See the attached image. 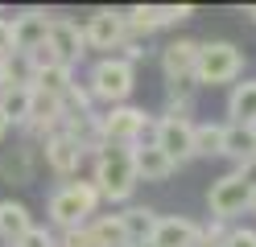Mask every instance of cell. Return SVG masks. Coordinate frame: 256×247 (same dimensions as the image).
Instances as JSON below:
<instances>
[{
  "mask_svg": "<svg viewBox=\"0 0 256 247\" xmlns=\"http://www.w3.org/2000/svg\"><path fill=\"white\" fill-rule=\"evenodd\" d=\"M95 214H100V190L91 186V177L62 181V186L46 198V227H50L54 235L87 227Z\"/></svg>",
  "mask_w": 256,
  "mask_h": 247,
  "instance_id": "cell-1",
  "label": "cell"
},
{
  "mask_svg": "<svg viewBox=\"0 0 256 247\" xmlns=\"http://www.w3.org/2000/svg\"><path fill=\"white\" fill-rule=\"evenodd\" d=\"M91 186L100 190V202L108 206H128L136 194V173H132V157H128V148H112L104 144L100 153L91 157Z\"/></svg>",
  "mask_w": 256,
  "mask_h": 247,
  "instance_id": "cell-2",
  "label": "cell"
},
{
  "mask_svg": "<svg viewBox=\"0 0 256 247\" xmlns=\"http://www.w3.org/2000/svg\"><path fill=\"white\" fill-rule=\"evenodd\" d=\"M244 49H240L236 41H198V58H194V78L198 87H232V82L244 78Z\"/></svg>",
  "mask_w": 256,
  "mask_h": 247,
  "instance_id": "cell-3",
  "label": "cell"
},
{
  "mask_svg": "<svg viewBox=\"0 0 256 247\" xmlns=\"http://www.w3.org/2000/svg\"><path fill=\"white\" fill-rule=\"evenodd\" d=\"M87 91L95 103H108V107H120V103H132V91H136V66H128L124 58H100L87 70Z\"/></svg>",
  "mask_w": 256,
  "mask_h": 247,
  "instance_id": "cell-4",
  "label": "cell"
},
{
  "mask_svg": "<svg viewBox=\"0 0 256 247\" xmlns=\"http://www.w3.org/2000/svg\"><path fill=\"white\" fill-rule=\"evenodd\" d=\"M157 115L136 107V103H120V107H108L100 111V132H104V144L112 148H132L145 140V132H153Z\"/></svg>",
  "mask_w": 256,
  "mask_h": 247,
  "instance_id": "cell-5",
  "label": "cell"
},
{
  "mask_svg": "<svg viewBox=\"0 0 256 247\" xmlns=\"http://www.w3.org/2000/svg\"><path fill=\"white\" fill-rule=\"evenodd\" d=\"M190 16H194V4H132V8H124V25L132 41H145L157 29L186 25Z\"/></svg>",
  "mask_w": 256,
  "mask_h": 247,
  "instance_id": "cell-6",
  "label": "cell"
},
{
  "mask_svg": "<svg viewBox=\"0 0 256 247\" xmlns=\"http://www.w3.org/2000/svg\"><path fill=\"white\" fill-rule=\"evenodd\" d=\"M149 140L162 148L174 165L194 161V120H186V115H166V111H162V115L153 120Z\"/></svg>",
  "mask_w": 256,
  "mask_h": 247,
  "instance_id": "cell-7",
  "label": "cell"
},
{
  "mask_svg": "<svg viewBox=\"0 0 256 247\" xmlns=\"http://www.w3.org/2000/svg\"><path fill=\"white\" fill-rule=\"evenodd\" d=\"M83 37H87V54H120V45L128 41V25H124V12L120 8H95L87 21H83Z\"/></svg>",
  "mask_w": 256,
  "mask_h": 247,
  "instance_id": "cell-8",
  "label": "cell"
},
{
  "mask_svg": "<svg viewBox=\"0 0 256 247\" xmlns=\"http://www.w3.org/2000/svg\"><path fill=\"white\" fill-rule=\"evenodd\" d=\"M248 198L252 190L240 181L236 173H223L211 181V190H206V210H211V223H236L240 214H248Z\"/></svg>",
  "mask_w": 256,
  "mask_h": 247,
  "instance_id": "cell-9",
  "label": "cell"
},
{
  "mask_svg": "<svg viewBox=\"0 0 256 247\" xmlns=\"http://www.w3.org/2000/svg\"><path fill=\"white\" fill-rule=\"evenodd\" d=\"M46 45H50L54 62L70 66V70H78V66H83V58H87V37H83V25H78L74 16H58V12H54Z\"/></svg>",
  "mask_w": 256,
  "mask_h": 247,
  "instance_id": "cell-10",
  "label": "cell"
},
{
  "mask_svg": "<svg viewBox=\"0 0 256 247\" xmlns=\"http://www.w3.org/2000/svg\"><path fill=\"white\" fill-rule=\"evenodd\" d=\"M38 157L46 161V169L58 173V177H78V169H83V161H87V153L66 136V132L46 136V140L38 144Z\"/></svg>",
  "mask_w": 256,
  "mask_h": 247,
  "instance_id": "cell-11",
  "label": "cell"
},
{
  "mask_svg": "<svg viewBox=\"0 0 256 247\" xmlns=\"http://www.w3.org/2000/svg\"><path fill=\"white\" fill-rule=\"evenodd\" d=\"M8 21H12V45H17V58H21V54H34V49L46 45L54 12H46V8H21V12H12Z\"/></svg>",
  "mask_w": 256,
  "mask_h": 247,
  "instance_id": "cell-12",
  "label": "cell"
},
{
  "mask_svg": "<svg viewBox=\"0 0 256 247\" xmlns=\"http://www.w3.org/2000/svg\"><path fill=\"white\" fill-rule=\"evenodd\" d=\"M38 144L25 140L17 148H4V157H0V181H8V186H34L38 177Z\"/></svg>",
  "mask_w": 256,
  "mask_h": 247,
  "instance_id": "cell-13",
  "label": "cell"
},
{
  "mask_svg": "<svg viewBox=\"0 0 256 247\" xmlns=\"http://www.w3.org/2000/svg\"><path fill=\"white\" fill-rule=\"evenodd\" d=\"M128 157H132V173H136V181H170L174 173H178V165H174L153 140L132 144V148H128Z\"/></svg>",
  "mask_w": 256,
  "mask_h": 247,
  "instance_id": "cell-14",
  "label": "cell"
},
{
  "mask_svg": "<svg viewBox=\"0 0 256 247\" xmlns=\"http://www.w3.org/2000/svg\"><path fill=\"white\" fill-rule=\"evenodd\" d=\"M202 227L186 214H162V223L153 231V247H198Z\"/></svg>",
  "mask_w": 256,
  "mask_h": 247,
  "instance_id": "cell-15",
  "label": "cell"
},
{
  "mask_svg": "<svg viewBox=\"0 0 256 247\" xmlns=\"http://www.w3.org/2000/svg\"><path fill=\"white\" fill-rule=\"evenodd\" d=\"M194 58H198V41L194 37H170L162 45V74L166 78L194 74Z\"/></svg>",
  "mask_w": 256,
  "mask_h": 247,
  "instance_id": "cell-16",
  "label": "cell"
},
{
  "mask_svg": "<svg viewBox=\"0 0 256 247\" xmlns=\"http://www.w3.org/2000/svg\"><path fill=\"white\" fill-rule=\"evenodd\" d=\"M116 214H120V223H124L128 243H153V231H157V223H162V214H157L153 206H136V202H128V206L116 210Z\"/></svg>",
  "mask_w": 256,
  "mask_h": 247,
  "instance_id": "cell-17",
  "label": "cell"
},
{
  "mask_svg": "<svg viewBox=\"0 0 256 247\" xmlns=\"http://www.w3.org/2000/svg\"><path fill=\"white\" fill-rule=\"evenodd\" d=\"M29 227H34V214L21 198H0V243L12 247Z\"/></svg>",
  "mask_w": 256,
  "mask_h": 247,
  "instance_id": "cell-18",
  "label": "cell"
},
{
  "mask_svg": "<svg viewBox=\"0 0 256 247\" xmlns=\"http://www.w3.org/2000/svg\"><path fill=\"white\" fill-rule=\"evenodd\" d=\"M228 124L256 128V78L232 82V91H228Z\"/></svg>",
  "mask_w": 256,
  "mask_h": 247,
  "instance_id": "cell-19",
  "label": "cell"
},
{
  "mask_svg": "<svg viewBox=\"0 0 256 247\" xmlns=\"http://www.w3.org/2000/svg\"><path fill=\"white\" fill-rule=\"evenodd\" d=\"M223 157H228L232 165L256 157V132L248 124H228L223 120Z\"/></svg>",
  "mask_w": 256,
  "mask_h": 247,
  "instance_id": "cell-20",
  "label": "cell"
},
{
  "mask_svg": "<svg viewBox=\"0 0 256 247\" xmlns=\"http://www.w3.org/2000/svg\"><path fill=\"white\" fill-rule=\"evenodd\" d=\"M78 82V74L70 70V66H62V62H50L46 70H38L34 74V82L29 87L34 91H46V95H54V99H66V91Z\"/></svg>",
  "mask_w": 256,
  "mask_h": 247,
  "instance_id": "cell-21",
  "label": "cell"
},
{
  "mask_svg": "<svg viewBox=\"0 0 256 247\" xmlns=\"http://www.w3.org/2000/svg\"><path fill=\"white\" fill-rule=\"evenodd\" d=\"M29 103H34V87H29V82H8L4 95H0V111L8 115V124H12V128H21V124H25Z\"/></svg>",
  "mask_w": 256,
  "mask_h": 247,
  "instance_id": "cell-22",
  "label": "cell"
},
{
  "mask_svg": "<svg viewBox=\"0 0 256 247\" xmlns=\"http://www.w3.org/2000/svg\"><path fill=\"white\" fill-rule=\"evenodd\" d=\"M91 231V243L95 247H124L128 235H124V223H120V214L112 210V214H95V219L87 223Z\"/></svg>",
  "mask_w": 256,
  "mask_h": 247,
  "instance_id": "cell-23",
  "label": "cell"
},
{
  "mask_svg": "<svg viewBox=\"0 0 256 247\" xmlns=\"http://www.w3.org/2000/svg\"><path fill=\"white\" fill-rule=\"evenodd\" d=\"M194 157H223V120L194 124Z\"/></svg>",
  "mask_w": 256,
  "mask_h": 247,
  "instance_id": "cell-24",
  "label": "cell"
},
{
  "mask_svg": "<svg viewBox=\"0 0 256 247\" xmlns=\"http://www.w3.org/2000/svg\"><path fill=\"white\" fill-rule=\"evenodd\" d=\"M62 107H66L70 115H83V111H95V99L87 91V82H74V87L66 91V99H62Z\"/></svg>",
  "mask_w": 256,
  "mask_h": 247,
  "instance_id": "cell-25",
  "label": "cell"
},
{
  "mask_svg": "<svg viewBox=\"0 0 256 247\" xmlns=\"http://www.w3.org/2000/svg\"><path fill=\"white\" fill-rule=\"evenodd\" d=\"M12 247H58V235H54L50 227H38V223H34V227H29Z\"/></svg>",
  "mask_w": 256,
  "mask_h": 247,
  "instance_id": "cell-26",
  "label": "cell"
},
{
  "mask_svg": "<svg viewBox=\"0 0 256 247\" xmlns=\"http://www.w3.org/2000/svg\"><path fill=\"white\" fill-rule=\"evenodd\" d=\"M223 247H256V227H228Z\"/></svg>",
  "mask_w": 256,
  "mask_h": 247,
  "instance_id": "cell-27",
  "label": "cell"
},
{
  "mask_svg": "<svg viewBox=\"0 0 256 247\" xmlns=\"http://www.w3.org/2000/svg\"><path fill=\"white\" fill-rule=\"evenodd\" d=\"M17 58V45H12V21L0 16V62H12Z\"/></svg>",
  "mask_w": 256,
  "mask_h": 247,
  "instance_id": "cell-28",
  "label": "cell"
},
{
  "mask_svg": "<svg viewBox=\"0 0 256 247\" xmlns=\"http://www.w3.org/2000/svg\"><path fill=\"white\" fill-rule=\"evenodd\" d=\"M232 173L244 181L248 190H256V157H248V161H240V165H232Z\"/></svg>",
  "mask_w": 256,
  "mask_h": 247,
  "instance_id": "cell-29",
  "label": "cell"
},
{
  "mask_svg": "<svg viewBox=\"0 0 256 247\" xmlns=\"http://www.w3.org/2000/svg\"><path fill=\"white\" fill-rule=\"evenodd\" d=\"M116 58H124L128 66H136L140 58H145V41H132V37H128V41L120 45V54H116Z\"/></svg>",
  "mask_w": 256,
  "mask_h": 247,
  "instance_id": "cell-30",
  "label": "cell"
},
{
  "mask_svg": "<svg viewBox=\"0 0 256 247\" xmlns=\"http://www.w3.org/2000/svg\"><path fill=\"white\" fill-rule=\"evenodd\" d=\"M8 82H12V62H0V95H4Z\"/></svg>",
  "mask_w": 256,
  "mask_h": 247,
  "instance_id": "cell-31",
  "label": "cell"
},
{
  "mask_svg": "<svg viewBox=\"0 0 256 247\" xmlns=\"http://www.w3.org/2000/svg\"><path fill=\"white\" fill-rule=\"evenodd\" d=\"M8 132H12V124H8V115H4V111H0V144H4V140H8Z\"/></svg>",
  "mask_w": 256,
  "mask_h": 247,
  "instance_id": "cell-32",
  "label": "cell"
},
{
  "mask_svg": "<svg viewBox=\"0 0 256 247\" xmlns=\"http://www.w3.org/2000/svg\"><path fill=\"white\" fill-rule=\"evenodd\" d=\"M244 16H248V21L256 25V4H248V8H244Z\"/></svg>",
  "mask_w": 256,
  "mask_h": 247,
  "instance_id": "cell-33",
  "label": "cell"
},
{
  "mask_svg": "<svg viewBox=\"0 0 256 247\" xmlns=\"http://www.w3.org/2000/svg\"><path fill=\"white\" fill-rule=\"evenodd\" d=\"M248 214H256V190H252V198H248Z\"/></svg>",
  "mask_w": 256,
  "mask_h": 247,
  "instance_id": "cell-34",
  "label": "cell"
},
{
  "mask_svg": "<svg viewBox=\"0 0 256 247\" xmlns=\"http://www.w3.org/2000/svg\"><path fill=\"white\" fill-rule=\"evenodd\" d=\"M124 247H153V243H124Z\"/></svg>",
  "mask_w": 256,
  "mask_h": 247,
  "instance_id": "cell-35",
  "label": "cell"
},
{
  "mask_svg": "<svg viewBox=\"0 0 256 247\" xmlns=\"http://www.w3.org/2000/svg\"><path fill=\"white\" fill-rule=\"evenodd\" d=\"M0 16H4V8H0Z\"/></svg>",
  "mask_w": 256,
  "mask_h": 247,
  "instance_id": "cell-36",
  "label": "cell"
},
{
  "mask_svg": "<svg viewBox=\"0 0 256 247\" xmlns=\"http://www.w3.org/2000/svg\"><path fill=\"white\" fill-rule=\"evenodd\" d=\"M252 132H256V128H252Z\"/></svg>",
  "mask_w": 256,
  "mask_h": 247,
  "instance_id": "cell-37",
  "label": "cell"
}]
</instances>
